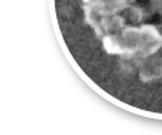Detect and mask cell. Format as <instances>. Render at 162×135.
Here are the masks:
<instances>
[{"label": "cell", "instance_id": "cell-1", "mask_svg": "<svg viewBox=\"0 0 162 135\" xmlns=\"http://www.w3.org/2000/svg\"><path fill=\"white\" fill-rule=\"evenodd\" d=\"M56 38L86 85L162 120V0H51Z\"/></svg>", "mask_w": 162, "mask_h": 135}]
</instances>
